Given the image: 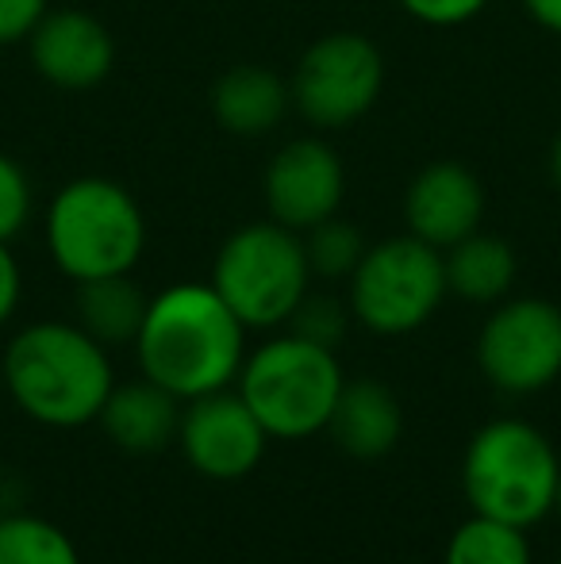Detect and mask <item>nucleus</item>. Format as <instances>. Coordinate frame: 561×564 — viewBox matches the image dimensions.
Here are the masks:
<instances>
[{
    "label": "nucleus",
    "mask_w": 561,
    "mask_h": 564,
    "mask_svg": "<svg viewBox=\"0 0 561 564\" xmlns=\"http://www.w3.org/2000/svg\"><path fill=\"white\" fill-rule=\"evenodd\" d=\"M247 335L242 319L208 281H181L150 296L131 349L142 377L188 403L235 388L250 354Z\"/></svg>",
    "instance_id": "1"
},
{
    "label": "nucleus",
    "mask_w": 561,
    "mask_h": 564,
    "mask_svg": "<svg viewBox=\"0 0 561 564\" xmlns=\"http://www.w3.org/2000/svg\"><path fill=\"white\" fill-rule=\"evenodd\" d=\"M0 384L31 423L82 431L105 411V400L116 388V369L108 346L85 335L77 323L39 319L8 338Z\"/></svg>",
    "instance_id": "2"
},
{
    "label": "nucleus",
    "mask_w": 561,
    "mask_h": 564,
    "mask_svg": "<svg viewBox=\"0 0 561 564\" xmlns=\"http://www.w3.org/2000/svg\"><path fill=\"white\" fill-rule=\"evenodd\" d=\"M43 242L66 281L136 273L147 250V216L112 177H74L43 212Z\"/></svg>",
    "instance_id": "3"
},
{
    "label": "nucleus",
    "mask_w": 561,
    "mask_h": 564,
    "mask_svg": "<svg viewBox=\"0 0 561 564\" xmlns=\"http://www.w3.org/2000/svg\"><path fill=\"white\" fill-rule=\"evenodd\" d=\"M561 457L527 419H493L462 453V496L473 514L531 530L554 514Z\"/></svg>",
    "instance_id": "4"
},
{
    "label": "nucleus",
    "mask_w": 561,
    "mask_h": 564,
    "mask_svg": "<svg viewBox=\"0 0 561 564\" xmlns=\"http://www.w3.org/2000/svg\"><path fill=\"white\" fill-rule=\"evenodd\" d=\"M343 384L346 377L335 349L284 330L250 349L235 392L247 400L273 442H304L312 434H327Z\"/></svg>",
    "instance_id": "5"
},
{
    "label": "nucleus",
    "mask_w": 561,
    "mask_h": 564,
    "mask_svg": "<svg viewBox=\"0 0 561 564\" xmlns=\"http://www.w3.org/2000/svg\"><path fill=\"white\" fill-rule=\"evenodd\" d=\"M304 238L296 230L258 219L224 238L208 284L227 300L247 330H278L312 292Z\"/></svg>",
    "instance_id": "6"
},
{
    "label": "nucleus",
    "mask_w": 561,
    "mask_h": 564,
    "mask_svg": "<svg viewBox=\"0 0 561 564\" xmlns=\"http://www.w3.org/2000/svg\"><path fill=\"white\" fill-rule=\"evenodd\" d=\"M442 250L416 235L381 238L346 281V304L358 327L377 338H404L439 315L446 300Z\"/></svg>",
    "instance_id": "7"
},
{
    "label": "nucleus",
    "mask_w": 561,
    "mask_h": 564,
    "mask_svg": "<svg viewBox=\"0 0 561 564\" xmlns=\"http://www.w3.org/2000/svg\"><path fill=\"white\" fill-rule=\"evenodd\" d=\"M292 112L315 131H346L374 112L385 89V54L362 31H327L304 46L289 77Z\"/></svg>",
    "instance_id": "8"
},
{
    "label": "nucleus",
    "mask_w": 561,
    "mask_h": 564,
    "mask_svg": "<svg viewBox=\"0 0 561 564\" xmlns=\"http://www.w3.org/2000/svg\"><path fill=\"white\" fill-rule=\"evenodd\" d=\"M477 369L500 395L527 400L561 380V307L542 296L493 304L477 330Z\"/></svg>",
    "instance_id": "9"
},
{
    "label": "nucleus",
    "mask_w": 561,
    "mask_h": 564,
    "mask_svg": "<svg viewBox=\"0 0 561 564\" xmlns=\"http://www.w3.org/2000/svg\"><path fill=\"white\" fill-rule=\"evenodd\" d=\"M270 434L235 388H219L181 408L177 449L204 480H247L270 449Z\"/></svg>",
    "instance_id": "10"
},
{
    "label": "nucleus",
    "mask_w": 561,
    "mask_h": 564,
    "mask_svg": "<svg viewBox=\"0 0 561 564\" xmlns=\"http://www.w3.org/2000/svg\"><path fill=\"white\" fill-rule=\"evenodd\" d=\"M266 219L296 230H312L338 216L346 200V165L323 134L289 139L262 173Z\"/></svg>",
    "instance_id": "11"
},
{
    "label": "nucleus",
    "mask_w": 561,
    "mask_h": 564,
    "mask_svg": "<svg viewBox=\"0 0 561 564\" xmlns=\"http://www.w3.org/2000/svg\"><path fill=\"white\" fill-rule=\"evenodd\" d=\"M23 46L35 74L62 93H89L116 69L112 31L85 8H46Z\"/></svg>",
    "instance_id": "12"
},
{
    "label": "nucleus",
    "mask_w": 561,
    "mask_h": 564,
    "mask_svg": "<svg viewBox=\"0 0 561 564\" xmlns=\"http://www.w3.org/2000/svg\"><path fill=\"white\" fill-rule=\"evenodd\" d=\"M485 185L470 165L454 158L427 162L404 188V224L408 235L434 250H450L485 224Z\"/></svg>",
    "instance_id": "13"
},
{
    "label": "nucleus",
    "mask_w": 561,
    "mask_h": 564,
    "mask_svg": "<svg viewBox=\"0 0 561 564\" xmlns=\"http://www.w3.org/2000/svg\"><path fill=\"white\" fill-rule=\"evenodd\" d=\"M181 408L185 403L177 395H170L147 377L128 380V384L116 380L97 423L105 431V438L120 453H128V457H154L165 446H177Z\"/></svg>",
    "instance_id": "14"
},
{
    "label": "nucleus",
    "mask_w": 561,
    "mask_h": 564,
    "mask_svg": "<svg viewBox=\"0 0 561 564\" xmlns=\"http://www.w3.org/2000/svg\"><path fill=\"white\" fill-rule=\"evenodd\" d=\"M327 434L354 460H381L404 438V408L385 380H346L331 411Z\"/></svg>",
    "instance_id": "15"
},
{
    "label": "nucleus",
    "mask_w": 561,
    "mask_h": 564,
    "mask_svg": "<svg viewBox=\"0 0 561 564\" xmlns=\"http://www.w3.org/2000/svg\"><path fill=\"white\" fill-rule=\"evenodd\" d=\"M212 119L235 139H266L284 123L292 112L289 77H281L270 66H231L216 77L208 93Z\"/></svg>",
    "instance_id": "16"
},
{
    "label": "nucleus",
    "mask_w": 561,
    "mask_h": 564,
    "mask_svg": "<svg viewBox=\"0 0 561 564\" xmlns=\"http://www.w3.org/2000/svg\"><path fill=\"white\" fill-rule=\"evenodd\" d=\"M442 269H446V292L465 304L493 307L511 296L519 276V258L508 238L473 230L470 238L442 250Z\"/></svg>",
    "instance_id": "17"
},
{
    "label": "nucleus",
    "mask_w": 561,
    "mask_h": 564,
    "mask_svg": "<svg viewBox=\"0 0 561 564\" xmlns=\"http://www.w3.org/2000/svg\"><path fill=\"white\" fill-rule=\"evenodd\" d=\"M150 296L136 284L131 273L100 276V281L77 284L74 300V323L100 341V346H136L139 327L147 319Z\"/></svg>",
    "instance_id": "18"
},
{
    "label": "nucleus",
    "mask_w": 561,
    "mask_h": 564,
    "mask_svg": "<svg viewBox=\"0 0 561 564\" xmlns=\"http://www.w3.org/2000/svg\"><path fill=\"white\" fill-rule=\"evenodd\" d=\"M0 564H82L74 538L35 511L0 514Z\"/></svg>",
    "instance_id": "19"
},
{
    "label": "nucleus",
    "mask_w": 561,
    "mask_h": 564,
    "mask_svg": "<svg viewBox=\"0 0 561 564\" xmlns=\"http://www.w3.org/2000/svg\"><path fill=\"white\" fill-rule=\"evenodd\" d=\"M442 564H535V553L527 530L485 519V514H470L450 534Z\"/></svg>",
    "instance_id": "20"
},
{
    "label": "nucleus",
    "mask_w": 561,
    "mask_h": 564,
    "mask_svg": "<svg viewBox=\"0 0 561 564\" xmlns=\"http://www.w3.org/2000/svg\"><path fill=\"white\" fill-rule=\"evenodd\" d=\"M300 238H304L312 276H320V281H350V273L358 269V261L366 258V250H369L366 235L343 216L323 219V224L304 230Z\"/></svg>",
    "instance_id": "21"
},
{
    "label": "nucleus",
    "mask_w": 561,
    "mask_h": 564,
    "mask_svg": "<svg viewBox=\"0 0 561 564\" xmlns=\"http://www.w3.org/2000/svg\"><path fill=\"white\" fill-rule=\"evenodd\" d=\"M354 315H350V304L338 296H327V292H308L304 300L296 304V312L289 315L284 330L292 335L315 341V346H327V349H338L350 330Z\"/></svg>",
    "instance_id": "22"
},
{
    "label": "nucleus",
    "mask_w": 561,
    "mask_h": 564,
    "mask_svg": "<svg viewBox=\"0 0 561 564\" xmlns=\"http://www.w3.org/2000/svg\"><path fill=\"white\" fill-rule=\"evenodd\" d=\"M35 216V188L15 158L0 154V242H15Z\"/></svg>",
    "instance_id": "23"
},
{
    "label": "nucleus",
    "mask_w": 561,
    "mask_h": 564,
    "mask_svg": "<svg viewBox=\"0 0 561 564\" xmlns=\"http://www.w3.org/2000/svg\"><path fill=\"white\" fill-rule=\"evenodd\" d=\"M397 4L423 28H462L477 20L493 0H397Z\"/></svg>",
    "instance_id": "24"
},
{
    "label": "nucleus",
    "mask_w": 561,
    "mask_h": 564,
    "mask_svg": "<svg viewBox=\"0 0 561 564\" xmlns=\"http://www.w3.org/2000/svg\"><path fill=\"white\" fill-rule=\"evenodd\" d=\"M46 8H51V0H0V46L28 43Z\"/></svg>",
    "instance_id": "25"
},
{
    "label": "nucleus",
    "mask_w": 561,
    "mask_h": 564,
    "mask_svg": "<svg viewBox=\"0 0 561 564\" xmlns=\"http://www.w3.org/2000/svg\"><path fill=\"white\" fill-rule=\"evenodd\" d=\"M23 296V273L12 253V242H0V327H8Z\"/></svg>",
    "instance_id": "26"
},
{
    "label": "nucleus",
    "mask_w": 561,
    "mask_h": 564,
    "mask_svg": "<svg viewBox=\"0 0 561 564\" xmlns=\"http://www.w3.org/2000/svg\"><path fill=\"white\" fill-rule=\"evenodd\" d=\"M524 12L550 35H561V0H524Z\"/></svg>",
    "instance_id": "27"
},
{
    "label": "nucleus",
    "mask_w": 561,
    "mask_h": 564,
    "mask_svg": "<svg viewBox=\"0 0 561 564\" xmlns=\"http://www.w3.org/2000/svg\"><path fill=\"white\" fill-rule=\"evenodd\" d=\"M547 173H550V185L561 193V131L554 134V142L547 150Z\"/></svg>",
    "instance_id": "28"
},
{
    "label": "nucleus",
    "mask_w": 561,
    "mask_h": 564,
    "mask_svg": "<svg viewBox=\"0 0 561 564\" xmlns=\"http://www.w3.org/2000/svg\"><path fill=\"white\" fill-rule=\"evenodd\" d=\"M554 514L561 519V476H558V496H554Z\"/></svg>",
    "instance_id": "29"
}]
</instances>
